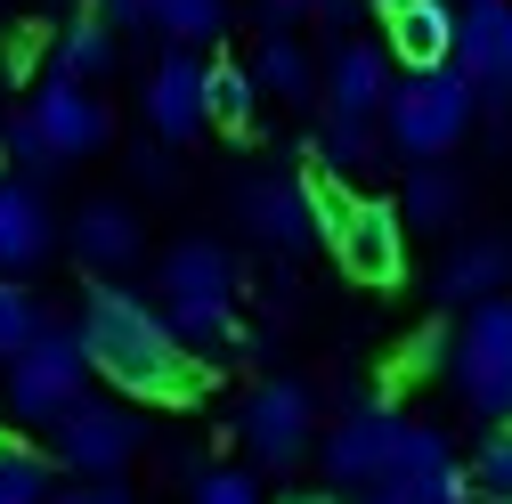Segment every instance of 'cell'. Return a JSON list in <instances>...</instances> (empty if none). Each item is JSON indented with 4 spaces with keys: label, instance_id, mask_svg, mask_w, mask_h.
Listing matches in <instances>:
<instances>
[{
    "label": "cell",
    "instance_id": "6da1fadb",
    "mask_svg": "<svg viewBox=\"0 0 512 504\" xmlns=\"http://www.w3.org/2000/svg\"><path fill=\"white\" fill-rule=\"evenodd\" d=\"M82 342H90V366L106 374L114 391H131V399L187 407V399L204 391L196 350L171 334V318H163V309L131 301L122 285H90V301H82Z\"/></svg>",
    "mask_w": 512,
    "mask_h": 504
},
{
    "label": "cell",
    "instance_id": "7a4b0ae2",
    "mask_svg": "<svg viewBox=\"0 0 512 504\" xmlns=\"http://www.w3.org/2000/svg\"><path fill=\"white\" fill-rule=\"evenodd\" d=\"M155 285H163V318H171V334H179L187 350L236 342V261H228L212 236L171 244L163 269H155Z\"/></svg>",
    "mask_w": 512,
    "mask_h": 504
},
{
    "label": "cell",
    "instance_id": "3957f363",
    "mask_svg": "<svg viewBox=\"0 0 512 504\" xmlns=\"http://www.w3.org/2000/svg\"><path fill=\"white\" fill-rule=\"evenodd\" d=\"M472 98H480V90H472L456 66H439V74H399L391 106H382V139H391V155H399V163L415 155V171L439 163L447 147L472 131Z\"/></svg>",
    "mask_w": 512,
    "mask_h": 504
},
{
    "label": "cell",
    "instance_id": "277c9868",
    "mask_svg": "<svg viewBox=\"0 0 512 504\" xmlns=\"http://www.w3.org/2000/svg\"><path fill=\"white\" fill-rule=\"evenodd\" d=\"M447 374H456V391H464L472 415L512 423V301H480L472 318L456 326V358H447Z\"/></svg>",
    "mask_w": 512,
    "mask_h": 504
},
{
    "label": "cell",
    "instance_id": "5b68a950",
    "mask_svg": "<svg viewBox=\"0 0 512 504\" xmlns=\"http://www.w3.org/2000/svg\"><path fill=\"white\" fill-rule=\"evenodd\" d=\"M82 374H90L82 326H49L25 358H9V407L25 423H66L82 407Z\"/></svg>",
    "mask_w": 512,
    "mask_h": 504
},
{
    "label": "cell",
    "instance_id": "8992f818",
    "mask_svg": "<svg viewBox=\"0 0 512 504\" xmlns=\"http://www.w3.org/2000/svg\"><path fill=\"white\" fill-rule=\"evenodd\" d=\"M472 488H480V480L456 464L447 431L407 423V431H399V456H391V480H382L374 496H382V504H472Z\"/></svg>",
    "mask_w": 512,
    "mask_h": 504
},
{
    "label": "cell",
    "instance_id": "52a82bcc",
    "mask_svg": "<svg viewBox=\"0 0 512 504\" xmlns=\"http://www.w3.org/2000/svg\"><path fill=\"white\" fill-rule=\"evenodd\" d=\"M57 431V464L66 472H82V480H114L122 464L139 456V415H122V407H98V399H82L66 423H49Z\"/></svg>",
    "mask_w": 512,
    "mask_h": 504
},
{
    "label": "cell",
    "instance_id": "ba28073f",
    "mask_svg": "<svg viewBox=\"0 0 512 504\" xmlns=\"http://www.w3.org/2000/svg\"><path fill=\"white\" fill-rule=\"evenodd\" d=\"M399 431L407 423L391 407H358V415H342L326 431V456H317V464H326L334 488H382V480H391V456H399Z\"/></svg>",
    "mask_w": 512,
    "mask_h": 504
},
{
    "label": "cell",
    "instance_id": "9c48e42d",
    "mask_svg": "<svg viewBox=\"0 0 512 504\" xmlns=\"http://www.w3.org/2000/svg\"><path fill=\"white\" fill-rule=\"evenodd\" d=\"M334 261H342L350 285H399L407 277V212L382 204V196H366L358 220L334 236Z\"/></svg>",
    "mask_w": 512,
    "mask_h": 504
},
{
    "label": "cell",
    "instance_id": "30bf717a",
    "mask_svg": "<svg viewBox=\"0 0 512 504\" xmlns=\"http://www.w3.org/2000/svg\"><path fill=\"white\" fill-rule=\"evenodd\" d=\"M382 49L407 74L456 66V0H382Z\"/></svg>",
    "mask_w": 512,
    "mask_h": 504
},
{
    "label": "cell",
    "instance_id": "8fae6325",
    "mask_svg": "<svg viewBox=\"0 0 512 504\" xmlns=\"http://www.w3.org/2000/svg\"><path fill=\"white\" fill-rule=\"evenodd\" d=\"M244 228L277 244V252H309V244H326V228H317V204H309V179H244V196H236Z\"/></svg>",
    "mask_w": 512,
    "mask_h": 504
},
{
    "label": "cell",
    "instance_id": "7c38bea8",
    "mask_svg": "<svg viewBox=\"0 0 512 504\" xmlns=\"http://www.w3.org/2000/svg\"><path fill=\"white\" fill-rule=\"evenodd\" d=\"M309 423H317V407H309L301 383H261V391L244 399V415H236L244 448L261 456V464H293V456L309 448Z\"/></svg>",
    "mask_w": 512,
    "mask_h": 504
},
{
    "label": "cell",
    "instance_id": "4fadbf2b",
    "mask_svg": "<svg viewBox=\"0 0 512 504\" xmlns=\"http://www.w3.org/2000/svg\"><path fill=\"white\" fill-rule=\"evenodd\" d=\"M204 74H212V66H204L196 49H171L163 66L147 74V131H155L163 147L196 139L204 122H212V114H204Z\"/></svg>",
    "mask_w": 512,
    "mask_h": 504
},
{
    "label": "cell",
    "instance_id": "5bb4252c",
    "mask_svg": "<svg viewBox=\"0 0 512 504\" xmlns=\"http://www.w3.org/2000/svg\"><path fill=\"white\" fill-rule=\"evenodd\" d=\"M456 74L472 90L512 82V0H456Z\"/></svg>",
    "mask_w": 512,
    "mask_h": 504
},
{
    "label": "cell",
    "instance_id": "9a60e30c",
    "mask_svg": "<svg viewBox=\"0 0 512 504\" xmlns=\"http://www.w3.org/2000/svg\"><path fill=\"white\" fill-rule=\"evenodd\" d=\"M391 49L374 41H334L326 57V114H350V122H382V106H391Z\"/></svg>",
    "mask_w": 512,
    "mask_h": 504
},
{
    "label": "cell",
    "instance_id": "2e32d148",
    "mask_svg": "<svg viewBox=\"0 0 512 504\" xmlns=\"http://www.w3.org/2000/svg\"><path fill=\"white\" fill-rule=\"evenodd\" d=\"M25 114L41 122V139L57 147V163H74V155H98V147H106V131H114V122H106V106H98L82 82H57V74L33 90V106H25Z\"/></svg>",
    "mask_w": 512,
    "mask_h": 504
},
{
    "label": "cell",
    "instance_id": "e0dca14e",
    "mask_svg": "<svg viewBox=\"0 0 512 504\" xmlns=\"http://www.w3.org/2000/svg\"><path fill=\"white\" fill-rule=\"evenodd\" d=\"M49 244H57V220H49V204H41V187H33V179H0V277L41 269Z\"/></svg>",
    "mask_w": 512,
    "mask_h": 504
},
{
    "label": "cell",
    "instance_id": "ac0fdd59",
    "mask_svg": "<svg viewBox=\"0 0 512 504\" xmlns=\"http://www.w3.org/2000/svg\"><path fill=\"white\" fill-rule=\"evenodd\" d=\"M496 285H512V244H496V236H472V244H456L439 261V301L447 309H480V301H504Z\"/></svg>",
    "mask_w": 512,
    "mask_h": 504
},
{
    "label": "cell",
    "instance_id": "d6986e66",
    "mask_svg": "<svg viewBox=\"0 0 512 504\" xmlns=\"http://www.w3.org/2000/svg\"><path fill=\"white\" fill-rule=\"evenodd\" d=\"M74 261H82V269L139 261V212L122 204V196H90V204L74 212Z\"/></svg>",
    "mask_w": 512,
    "mask_h": 504
},
{
    "label": "cell",
    "instance_id": "ffe728a7",
    "mask_svg": "<svg viewBox=\"0 0 512 504\" xmlns=\"http://www.w3.org/2000/svg\"><path fill=\"white\" fill-rule=\"evenodd\" d=\"M252 82H261V98H285V106H301V98L317 90V66H309V49H301L293 33H269L261 49H252Z\"/></svg>",
    "mask_w": 512,
    "mask_h": 504
},
{
    "label": "cell",
    "instance_id": "44dd1931",
    "mask_svg": "<svg viewBox=\"0 0 512 504\" xmlns=\"http://www.w3.org/2000/svg\"><path fill=\"white\" fill-rule=\"evenodd\" d=\"M204 114L220 122V131H252V114H261V82H252V66L212 57V74H204Z\"/></svg>",
    "mask_w": 512,
    "mask_h": 504
},
{
    "label": "cell",
    "instance_id": "7402d4cb",
    "mask_svg": "<svg viewBox=\"0 0 512 504\" xmlns=\"http://www.w3.org/2000/svg\"><path fill=\"white\" fill-rule=\"evenodd\" d=\"M106 66H114V25L106 17H74L66 33H57V82H82L90 90Z\"/></svg>",
    "mask_w": 512,
    "mask_h": 504
},
{
    "label": "cell",
    "instance_id": "603a6c76",
    "mask_svg": "<svg viewBox=\"0 0 512 504\" xmlns=\"http://www.w3.org/2000/svg\"><path fill=\"white\" fill-rule=\"evenodd\" d=\"M399 212H407V228H456V212H464V187L447 179L439 163H423V171L407 179V204H399Z\"/></svg>",
    "mask_w": 512,
    "mask_h": 504
},
{
    "label": "cell",
    "instance_id": "cb8c5ba5",
    "mask_svg": "<svg viewBox=\"0 0 512 504\" xmlns=\"http://www.w3.org/2000/svg\"><path fill=\"white\" fill-rule=\"evenodd\" d=\"M49 472H57V456H41V448H0V504H57V488H49Z\"/></svg>",
    "mask_w": 512,
    "mask_h": 504
},
{
    "label": "cell",
    "instance_id": "d4e9b609",
    "mask_svg": "<svg viewBox=\"0 0 512 504\" xmlns=\"http://www.w3.org/2000/svg\"><path fill=\"white\" fill-rule=\"evenodd\" d=\"M155 25L171 33V49H204L228 25V0H155Z\"/></svg>",
    "mask_w": 512,
    "mask_h": 504
},
{
    "label": "cell",
    "instance_id": "484cf974",
    "mask_svg": "<svg viewBox=\"0 0 512 504\" xmlns=\"http://www.w3.org/2000/svg\"><path fill=\"white\" fill-rule=\"evenodd\" d=\"M49 334V318H41V301L17 285V277H0V358H25L33 342Z\"/></svg>",
    "mask_w": 512,
    "mask_h": 504
},
{
    "label": "cell",
    "instance_id": "4316f807",
    "mask_svg": "<svg viewBox=\"0 0 512 504\" xmlns=\"http://www.w3.org/2000/svg\"><path fill=\"white\" fill-rule=\"evenodd\" d=\"M317 147H326V163L334 171H366L382 147H391V139H382V122H350V114H326V139H317Z\"/></svg>",
    "mask_w": 512,
    "mask_h": 504
},
{
    "label": "cell",
    "instance_id": "83f0119b",
    "mask_svg": "<svg viewBox=\"0 0 512 504\" xmlns=\"http://www.w3.org/2000/svg\"><path fill=\"white\" fill-rule=\"evenodd\" d=\"M309 204H317V228H326V252H334V236L358 220V204H366V196H350L334 163H317V171H309Z\"/></svg>",
    "mask_w": 512,
    "mask_h": 504
},
{
    "label": "cell",
    "instance_id": "f1b7e54d",
    "mask_svg": "<svg viewBox=\"0 0 512 504\" xmlns=\"http://www.w3.org/2000/svg\"><path fill=\"white\" fill-rule=\"evenodd\" d=\"M472 480H480V496H488V504H512V423H496V431L480 439Z\"/></svg>",
    "mask_w": 512,
    "mask_h": 504
},
{
    "label": "cell",
    "instance_id": "f546056e",
    "mask_svg": "<svg viewBox=\"0 0 512 504\" xmlns=\"http://www.w3.org/2000/svg\"><path fill=\"white\" fill-rule=\"evenodd\" d=\"M9 155H17V171H25V179L57 171V147L41 139V122H33V114H17V122H9Z\"/></svg>",
    "mask_w": 512,
    "mask_h": 504
},
{
    "label": "cell",
    "instance_id": "4dcf8cb0",
    "mask_svg": "<svg viewBox=\"0 0 512 504\" xmlns=\"http://www.w3.org/2000/svg\"><path fill=\"white\" fill-rule=\"evenodd\" d=\"M187 504H261V480L252 472H196V496Z\"/></svg>",
    "mask_w": 512,
    "mask_h": 504
},
{
    "label": "cell",
    "instance_id": "1f68e13d",
    "mask_svg": "<svg viewBox=\"0 0 512 504\" xmlns=\"http://www.w3.org/2000/svg\"><path fill=\"white\" fill-rule=\"evenodd\" d=\"M57 504H131V488H122V480H82V488H66Z\"/></svg>",
    "mask_w": 512,
    "mask_h": 504
},
{
    "label": "cell",
    "instance_id": "d6a6232c",
    "mask_svg": "<svg viewBox=\"0 0 512 504\" xmlns=\"http://www.w3.org/2000/svg\"><path fill=\"white\" fill-rule=\"evenodd\" d=\"M106 17H114V25H147L155 0H106Z\"/></svg>",
    "mask_w": 512,
    "mask_h": 504
},
{
    "label": "cell",
    "instance_id": "836d02e7",
    "mask_svg": "<svg viewBox=\"0 0 512 504\" xmlns=\"http://www.w3.org/2000/svg\"><path fill=\"white\" fill-rule=\"evenodd\" d=\"M317 9H334V17H350V9H358V0H317Z\"/></svg>",
    "mask_w": 512,
    "mask_h": 504
},
{
    "label": "cell",
    "instance_id": "e575fe53",
    "mask_svg": "<svg viewBox=\"0 0 512 504\" xmlns=\"http://www.w3.org/2000/svg\"><path fill=\"white\" fill-rule=\"evenodd\" d=\"M269 9H317V0H269Z\"/></svg>",
    "mask_w": 512,
    "mask_h": 504
},
{
    "label": "cell",
    "instance_id": "d590c367",
    "mask_svg": "<svg viewBox=\"0 0 512 504\" xmlns=\"http://www.w3.org/2000/svg\"><path fill=\"white\" fill-rule=\"evenodd\" d=\"M293 504H342V496H293Z\"/></svg>",
    "mask_w": 512,
    "mask_h": 504
},
{
    "label": "cell",
    "instance_id": "8d00e7d4",
    "mask_svg": "<svg viewBox=\"0 0 512 504\" xmlns=\"http://www.w3.org/2000/svg\"><path fill=\"white\" fill-rule=\"evenodd\" d=\"M0 448H9V439H0Z\"/></svg>",
    "mask_w": 512,
    "mask_h": 504
}]
</instances>
